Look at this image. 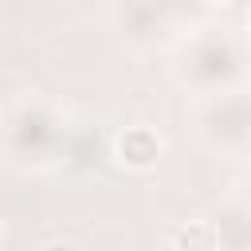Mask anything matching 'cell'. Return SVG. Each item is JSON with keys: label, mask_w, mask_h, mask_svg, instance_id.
<instances>
[{"label": "cell", "mask_w": 251, "mask_h": 251, "mask_svg": "<svg viewBox=\"0 0 251 251\" xmlns=\"http://www.w3.org/2000/svg\"><path fill=\"white\" fill-rule=\"evenodd\" d=\"M180 247H196V251H212V231L208 227H192V231H180Z\"/></svg>", "instance_id": "obj_1"}]
</instances>
